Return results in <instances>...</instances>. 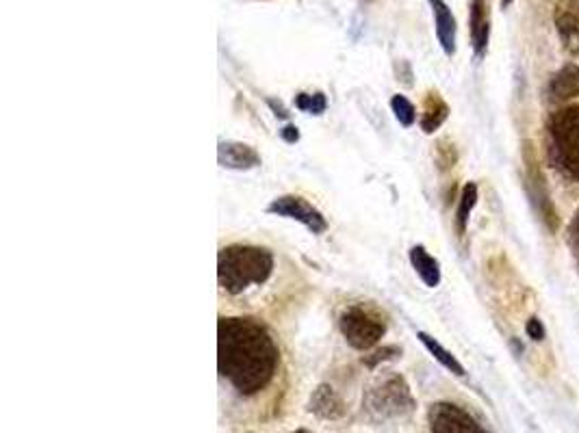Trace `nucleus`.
I'll return each instance as SVG.
<instances>
[{
	"label": "nucleus",
	"instance_id": "obj_1",
	"mask_svg": "<svg viewBox=\"0 0 579 433\" xmlns=\"http://www.w3.org/2000/svg\"><path fill=\"white\" fill-rule=\"evenodd\" d=\"M280 364L271 332L252 317H220L218 368L242 397L265 390Z\"/></svg>",
	"mask_w": 579,
	"mask_h": 433
},
{
	"label": "nucleus",
	"instance_id": "obj_2",
	"mask_svg": "<svg viewBox=\"0 0 579 433\" xmlns=\"http://www.w3.org/2000/svg\"><path fill=\"white\" fill-rule=\"evenodd\" d=\"M274 274V254L258 245H226L218 254V282L229 295L265 285Z\"/></svg>",
	"mask_w": 579,
	"mask_h": 433
},
{
	"label": "nucleus",
	"instance_id": "obj_3",
	"mask_svg": "<svg viewBox=\"0 0 579 433\" xmlns=\"http://www.w3.org/2000/svg\"><path fill=\"white\" fill-rule=\"evenodd\" d=\"M416 410L409 381L398 373L380 375L363 397V414L371 423L404 421Z\"/></svg>",
	"mask_w": 579,
	"mask_h": 433
},
{
	"label": "nucleus",
	"instance_id": "obj_4",
	"mask_svg": "<svg viewBox=\"0 0 579 433\" xmlns=\"http://www.w3.org/2000/svg\"><path fill=\"white\" fill-rule=\"evenodd\" d=\"M549 158L556 169L579 182V104L565 107L549 118Z\"/></svg>",
	"mask_w": 579,
	"mask_h": 433
},
{
	"label": "nucleus",
	"instance_id": "obj_5",
	"mask_svg": "<svg viewBox=\"0 0 579 433\" xmlns=\"http://www.w3.org/2000/svg\"><path fill=\"white\" fill-rule=\"evenodd\" d=\"M338 330L352 349L369 352L387 334V321L374 306L354 303L338 314Z\"/></svg>",
	"mask_w": 579,
	"mask_h": 433
},
{
	"label": "nucleus",
	"instance_id": "obj_6",
	"mask_svg": "<svg viewBox=\"0 0 579 433\" xmlns=\"http://www.w3.org/2000/svg\"><path fill=\"white\" fill-rule=\"evenodd\" d=\"M523 163H525V178H527V191H530V198L532 202L536 204L541 219L545 221V225L556 232L558 230V213H556V207L552 202V196H549V189H547V182H545V176H543V169H541V163H538V156H536V149L534 145H523Z\"/></svg>",
	"mask_w": 579,
	"mask_h": 433
},
{
	"label": "nucleus",
	"instance_id": "obj_7",
	"mask_svg": "<svg viewBox=\"0 0 579 433\" xmlns=\"http://www.w3.org/2000/svg\"><path fill=\"white\" fill-rule=\"evenodd\" d=\"M430 433H491L485 425H480L465 408L438 401L427 412Z\"/></svg>",
	"mask_w": 579,
	"mask_h": 433
},
{
	"label": "nucleus",
	"instance_id": "obj_8",
	"mask_svg": "<svg viewBox=\"0 0 579 433\" xmlns=\"http://www.w3.org/2000/svg\"><path fill=\"white\" fill-rule=\"evenodd\" d=\"M269 215L285 216L291 221L302 223L313 234H324L329 230V221L311 202L300 196H280L267 207Z\"/></svg>",
	"mask_w": 579,
	"mask_h": 433
},
{
	"label": "nucleus",
	"instance_id": "obj_9",
	"mask_svg": "<svg viewBox=\"0 0 579 433\" xmlns=\"http://www.w3.org/2000/svg\"><path fill=\"white\" fill-rule=\"evenodd\" d=\"M218 163L224 169H235V171H249L260 165L258 152L248 144L242 142H220L218 145Z\"/></svg>",
	"mask_w": 579,
	"mask_h": 433
},
{
	"label": "nucleus",
	"instance_id": "obj_10",
	"mask_svg": "<svg viewBox=\"0 0 579 433\" xmlns=\"http://www.w3.org/2000/svg\"><path fill=\"white\" fill-rule=\"evenodd\" d=\"M427 2L432 7V13H434V26H436L438 44H441L443 53L447 57H452L456 53V31H458L456 18H454V13L445 0H427Z\"/></svg>",
	"mask_w": 579,
	"mask_h": 433
},
{
	"label": "nucleus",
	"instance_id": "obj_11",
	"mask_svg": "<svg viewBox=\"0 0 579 433\" xmlns=\"http://www.w3.org/2000/svg\"><path fill=\"white\" fill-rule=\"evenodd\" d=\"M469 26H471L474 53L478 57H485L487 48H489V37H491V20H489V11H487L485 0H471Z\"/></svg>",
	"mask_w": 579,
	"mask_h": 433
},
{
	"label": "nucleus",
	"instance_id": "obj_12",
	"mask_svg": "<svg viewBox=\"0 0 579 433\" xmlns=\"http://www.w3.org/2000/svg\"><path fill=\"white\" fill-rule=\"evenodd\" d=\"M309 410L318 419H324V421H338L341 417H345V403L338 397V392L332 386H329V384H322L313 392L311 403H309Z\"/></svg>",
	"mask_w": 579,
	"mask_h": 433
},
{
	"label": "nucleus",
	"instance_id": "obj_13",
	"mask_svg": "<svg viewBox=\"0 0 579 433\" xmlns=\"http://www.w3.org/2000/svg\"><path fill=\"white\" fill-rule=\"evenodd\" d=\"M549 98L554 102H565V100H571V98H578L579 96V66L578 64H569L565 66L560 73L556 74L549 82V89H547Z\"/></svg>",
	"mask_w": 579,
	"mask_h": 433
},
{
	"label": "nucleus",
	"instance_id": "obj_14",
	"mask_svg": "<svg viewBox=\"0 0 579 433\" xmlns=\"http://www.w3.org/2000/svg\"><path fill=\"white\" fill-rule=\"evenodd\" d=\"M447 115H449V107H447V102L441 98V93L430 91V93L425 96V102H423L421 131H423L425 135L436 133V131L445 124Z\"/></svg>",
	"mask_w": 579,
	"mask_h": 433
},
{
	"label": "nucleus",
	"instance_id": "obj_15",
	"mask_svg": "<svg viewBox=\"0 0 579 433\" xmlns=\"http://www.w3.org/2000/svg\"><path fill=\"white\" fill-rule=\"evenodd\" d=\"M411 265L427 289H436L441 285V265L434 256L427 254L423 245H414L411 249Z\"/></svg>",
	"mask_w": 579,
	"mask_h": 433
},
{
	"label": "nucleus",
	"instance_id": "obj_16",
	"mask_svg": "<svg viewBox=\"0 0 579 433\" xmlns=\"http://www.w3.org/2000/svg\"><path fill=\"white\" fill-rule=\"evenodd\" d=\"M556 26L563 40V46L567 53L571 55H579V22L574 13H569L567 9L558 7L556 11Z\"/></svg>",
	"mask_w": 579,
	"mask_h": 433
},
{
	"label": "nucleus",
	"instance_id": "obj_17",
	"mask_svg": "<svg viewBox=\"0 0 579 433\" xmlns=\"http://www.w3.org/2000/svg\"><path fill=\"white\" fill-rule=\"evenodd\" d=\"M416 338L423 343V347L432 354V358L434 360L438 362L441 366H445L449 373H454V375H458V377H465L467 375V370H465V366L460 364V362L456 360V356L454 354H449L436 338H432L430 334H425V332H419L416 334Z\"/></svg>",
	"mask_w": 579,
	"mask_h": 433
},
{
	"label": "nucleus",
	"instance_id": "obj_18",
	"mask_svg": "<svg viewBox=\"0 0 579 433\" xmlns=\"http://www.w3.org/2000/svg\"><path fill=\"white\" fill-rule=\"evenodd\" d=\"M478 204V185L476 182H467L463 193H460V202H458V211H456V230L463 236L469 223V216L474 213Z\"/></svg>",
	"mask_w": 579,
	"mask_h": 433
},
{
	"label": "nucleus",
	"instance_id": "obj_19",
	"mask_svg": "<svg viewBox=\"0 0 579 433\" xmlns=\"http://www.w3.org/2000/svg\"><path fill=\"white\" fill-rule=\"evenodd\" d=\"M391 109L396 113V120L404 126V129H411L414 122H416V109H414L413 102L407 98V96H393L391 98Z\"/></svg>",
	"mask_w": 579,
	"mask_h": 433
},
{
	"label": "nucleus",
	"instance_id": "obj_20",
	"mask_svg": "<svg viewBox=\"0 0 579 433\" xmlns=\"http://www.w3.org/2000/svg\"><path fill=\"white\" fill-rule=\"evenodd\" d=\"M296 107L304 113H311V115H322L329 107V100L324 93H300L296 98Z\"/></svg>",
	"mask_w": 579,
	"mask_h": 433
},
{
	"label": "nucleus",
	"instance_id": "obj_21",
	"mask_svg": "<svg viewBox=\"0 0 579 433\" xmlns=\"http://www.w3.org/2000/svg\"><path fill=\"white\" fill-rule=\"evenodd\" d=\"M400 356H402V349H400V347L387 345V347H382V349H376L371 356H365V358H363V364L369 366V368H376L378 364H382V362L398 360Z\"/></svg>",
	"mask_w": 579,
	"mask_h": 433
},
{
	"label": "nucleus",
	"instance_id": "obj_22",
	"mask_svg": "<svg viewBox=\"0 0 579 433\" xmlns=\"http://www.w3.org/2000/svg\"><path fill=\"white\" fill-rule=\"evenodd\" d=\"M569 245H571V252H574V258H576L579 269V211L569 225Z\"/></svg>",
	"mask_w": 579,
	"mask_h": 433
},
{
	"label": "nucleus",
	"instance_id": "obj_23",
	"mask_svg": "<svg viewBox=\"0 0 579 433\" xmlns=\"http://www.w3.org/2000/svg\"><path fill=\"white\" fill-rule=\"evenodd\" d=\"M525 332L536 343H541L545 338V327H543V321H538V319H530L525 325Z\"/></svg>",
	"mask_w": 579,
	"mask_h": 433
},
{
	"label": "nucleus",
	"instance_id": "obj_24",
	"mask_svg": "<svg viewBox=\"0 0 579 433\" xmlns=\"http://www.w3.org/2000/svg\"><path fill=\"white\" fill-rule=\"evenodd\" d=\"M280 135H282V140L289 142V144H296V142L300 140V133H298L296 126H285V129L280 131Z\"/></svg>",
	"mask_w": 579,
	"mask_h": 433
},
{
	"label": "nucleus",
	"instance_id": "obj_25",
	"mask_svg": "<svg viewBox=\"0 0 579 433\" xmlns=\"http://www.w3.org/2000/svg\"><path fill=\"white\" fill-rule=\"evenodd\" d=\"M563 9H567L569 13H574L576 18H578L579 22V0H563V4H560Z\"/></svg>",
	"mask_w": 579,
	"mask_h": 433
},
{
	"label": "nucleus",
	"instance_id": "obj_26",
	"mask_svg": "<svg viewBox=\"0 0 579 433\" xmlns=\"http://www.w3.org/2000/svg\"><path fill=\"white\" fill-rule=\"evenodd\" d=\"M267 104H269V107H271V109H274V113H276V115H278V118H282V120H285V118H287V115H289V113H287V111H285V107H282V104H280V102H276V100H267Z\"/></svg>",
	"mask_w": 579,
	"mask_h": 433
},
{
	"label": "nucleus",
	"instance_id": "obj_27",
	"mask_svg": "<svg viewBox=\"0 0 579 433\" xmlns=\"http://www.w3.org/2000/svg\"><path fill=\"white\" fill-rule=\"evenodd\" d=\"M512 4V0H501V7L505 9V7H510Z\"/></svg>",
	"mask_w": 579,
	"mask_h": 433
},
{
	"label": "nucleus",
	"instance_id": "obj_28",
	"mask_svg": "<svg viewBox=\"0 0 579 433\" xmlns=\"http://www.w3.org/2000/svg\"><path fill=\"white\" fill-rule=\"evenodd\" d=\"M293 433H313V432H309V430H298V432H293Z\"/></svg>",
	"mask_w": 579,
	"mask_h": 433
}]
</instances>
